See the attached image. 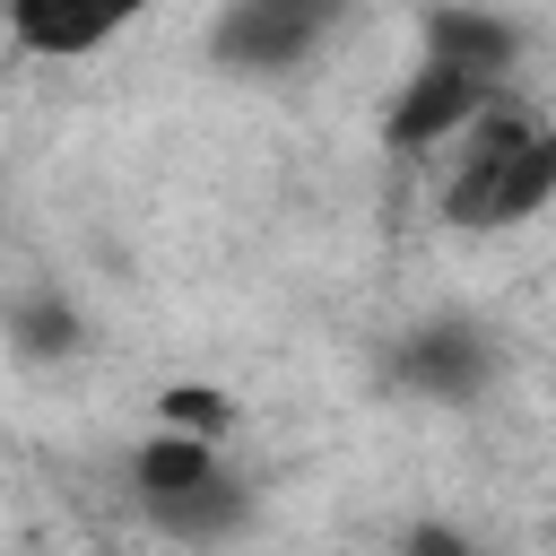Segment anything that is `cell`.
Masks as SVG:
<instances>
[{
	"label": "cell",
	"mask_w": 556,
	"mask_h": 556,
	"mask_svg": "<svg viewBox=\"0 0 556 556\" xmlns=\"http://www.w3.org/2000/svg\"><path fill=\"white\" fill-rule=\"evenodd\" d=\"M9 43L17 52H35V61H87V52H104L122 26H130V9H78V0H17L9 17Z\"/></svg>",
	"instance_id": "obj_7"
},
{
	"label": "cell",
	"mask_w": 556,
	"mask_h": 556,
	"mask_svg": "<svg viewBox=\"0 0 556 556\" xmlns=\"http://www.w3.org/2000/svg\"><path fill=\"white\" fill-rule=\"evenodd\" d=\"M486 374H495V339L460 313H434L391 348V382L417 391V400H478Z\"/></svg>",
	"instance_id": "obj_4"
},
{
	"label": "cell",
	"mask_w": 556,
	"mask_h": 556,
	"mask_svg": "<svg viewBox=\"0 0 556 556\" xmlns=\"http://www.w3.org/2000/svg\"><path fill=\"white\" fill-rule=\"evenodd\" d=\"M165 426L217 443V434H226V400H217V391H165Z\"/></svg>",
	"instance_id": "obj_8"
},
{
	"label": "cell",
	"mask_w": 556,
	"mask_h": 556,
	"mask_svg": "<svg viewBox=\"0 0 556 556\" xmlns=\"http://www.w3.org/2000/svg\"><path fill=\"white\" fill-rule=\"evenodd\" d=\"M130 495H139L148 530H165L174 547H226V539L252 521V486H243V469H235L217 443L174 434V426H156V434L139 443V460H130Z\"/></svg>",
	"instance_id": "obj_2"
},
{
	"label": "cell",
	"mask_w": 556,
	"mask_h": 556,
	"mask_svg": "<svg viewBox=\"0 0 556 556\" xmlns=\"http://www.w3.org/2000/svg\"><path fill=\"white\" fill-rule=\"evenodd\" d=\"M495 104H504V87L460 78V70H443V61H417V70L400 78V96H391L382 139H391L400 156H426V148H443V139H469Z\"/></svg>",
	"instance_id": "obj_3"
},
{
	"label": "cell",
	"mask_w": 556,
	"mask_h": 556,
	"mask_svg": "<svg viewBox=\"0 0 556 556\" xmlns=\"http://www.w3.org/2000/svg\"><path fill=\"white\" fill-rule=\"evenodd\" d=\"M417 43H426L417 61H443V70L486 78V87H504V70L521 61V26L504 9H426Z\"/></svg>",
	"instance_id": "obj_6"
},
{
	"label": "cell",
	"mask_w": 556,
	"mask_h": 556,
	"mask_svg": "<svg viewBox=\"0 0 556 556\" xmlns=\"http://www.w3.org/2000/svg\"><path fill=\"white\" fill-rule=\"evenodd\" d=\"M321 26H330V9H304V0H235L208 26V52L226 70H295L321 43Z\"/></svg>",
	"instance_id": "obj_5"
},
{
	"label": "cell",
	"mask_w": 556,
	"mask_h": 556,
	"mask_svg": "<svg viewBox=\"0 0 556 556\" xmlns=\"http://www.w3.org/2000/svg\"><path fill=\"white\" fill-rule=\"evenodd\" d=\"M400 556H486V547H478L460 521H408V530H400Z\"/></svg>",
	"instance_id": "obj_9"
},
{
	"label": "cell",
	"mask_w": 556,
	"mask_h": 556,
	"mask_svg": "<svg viewBox=\"0 0 556 556\" xmlns=\"http://www.w3.org/2000/svg\"><path fill=\"white\" fill-rule=\"evenodd\" d=\"M547 200H556V122H530V113L495 104L460 139V165L443 182V217L460 235H504V226L539 217Z\"/></svg>",
	"instance_id": "obj_1"
}]
</instances>
